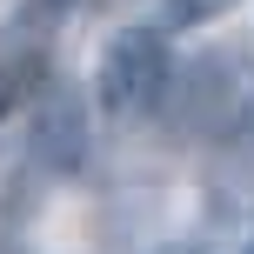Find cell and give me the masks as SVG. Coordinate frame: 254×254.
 Wrapping results in <instances>:
<instances>
[{
  "mask_svg": "<svg viewBox=\"0 0 254 254\" xmlns=\"http://www.w3.org/2000/svg\"><path fill=\"white\" fill-rule=\"evenodd\" d=\"M241 254H254V241H248V248H241Z\"/></svg>",
  "mask_w": 254,
  "mask_h": 254,
  "instance_id": "obj_6",
  "label": "cell"
},
{
  "mask_svg": "<svg viewBox=\"0 0 254 254\" xmlns=\"http://www.w3.org/2000/svg\"><path fill=\"white\" fill-rule=\"evenodd\" d=\"M167 74H174V61H167V34H161V27H121V34L101 47L94 87H101L107 114L127 121V114H147V107L161 101Z\"/></svg>",
  "mask_w": 254,
  "mask_h": 254,
  "instance_id": "obj_1",
  "label": "cell"
},
{
  "mask_svg": "<svg viewBox=\"0 0 254 254\" xmlns=\"http://www.w3.org/2000/svg\"><path fill=\"white\" fill-rule=\"evenodd\" d=\"M34 87H40V61H7V67H0V121L20 114V101Z\"/></svg>",
  "mask_w": 254,
  "mask_h": 254,
  "instance_id": "obj_3",
  "label": "cell"
},
{
  "mask_svg": "<svg viewBox=\"0 0 254 254\" xmlns=\"http://www.w3.org/2000/svg\"><path fill=\"white\" fill-rule=\"evenodd\" d=\"M34 7H40V13H61V7H67V0H34Z\"/></svg>",
  "mask_w": 254,
  "mask_h": 254,
  "instance_id": "obj_5",
  "label": "cell"
},
{
  "mask_svg": "<svg viewBox=\"0 0 254 254\" xmlns=\"http://www.w3.org/2000/svg\"><path fill=\"white\" fill-rule=\"evenodd\" d=\"M34 154L47 167H74L80 161V107L67 101V94H54V101L34 114Z\"/></svg>",
  "mask_w": 254,
  "mask_h": 254,
  "instance_id": "obj_2",
  "label": "cell"
},
{
  "mask_svg": "<svg viewBox=\"0 0 254 254\" xmlns=\"http://www.w3.org/2000/svg\"><path fill=\"white\" fill-rule=\"evenodd\" d=\"M228 7H234V0H167L161 20H167V27H201L207 13H228Z\"/></svg>",
  "mask_w": 254,
  "mask_h": 254,
  "instance_id": "obj_4",
  "label": "cell"
}]
</instances>
